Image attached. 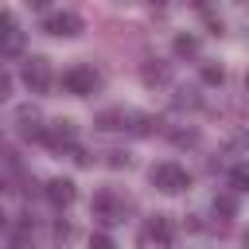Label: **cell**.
I'll return each instance as SVG.
<instances>
[{"label":"cell","mask_w":249,"mask_h":249,"mask_svg":"<svg viewBox=\"0 0 249 249\" xmlns=\"http://www.w3.org/2000/svg\"><path fill=\"white\" fill-rule=\"evenodd\" d=\"M175 51H179V54H195V51H198V39H195V35H179V39H175Z\"/></svg>","instance_id":"obj_9"},{"label":"cell","mask_w":249,"mask_h":249,"mask_svg":"<svg viewBox=\"0 0 249 249\" xmlns=\"http://www.w3.org/2000/svg\"><path fill=\"white\" fill-rule=\"evenodd\" d=\"M233 179H237V183H249V167H237V171H233Z\"/></svg>","instance_id":"obj_15"},{"label":"cell","mask_w":249,"mask_h":249,"mask_svg":"<svg viewBox=\"0 0 249 249\" xmlns=\"http://www.w3.org/2000/svg\"><path fill=\"white\" fill-rule=\"evenodd\" d=\"M39 140H47L51 148H70L74 144V124L70 121H54V124H47L39 132Z\"/></svg>","instance_id":"obj_5"},{"label":"cell","mask_w":249,"mask_h":249,"mask_svg":"<svg viewBox=\"0 0 249 249\" xmlns=\"http://www.w3.org/2000/svg\"><path fill=\"white\" fill-rule=\"evenodd\" d=\"M148 233H152V237H160V241H167V237H171V226H167L163 218H156V222L148 226Z\"/></svg>","instance_id":"obj_10"},{"label":"cell","mask_w":249,"mask_h":249,"mask_svg":"<svg viewBox=\"0 0 249 249\" xmlns=\"http://www.w3.org/2000/svg\"><path fill=\"white\" fill-rule=\"evenodd\" d=\"M241 245H245V249H249V230H245V237H241Z\"/></svg>","instance_id":"obj_16"},{"label":"cell","mask_w":249,"mask_h":249,"mask_svg":"<svg viewBox=\"0 0 249 249\" xmlns=\"http://www.w3.org/2000/svg\"><path fill=\"white\" fill-rule=\"evenodd\" d=\"M23 51V31L16 27V19L8 12H0V54L4 58H16Z\"/></svg>","instance_id":"obj_3"},{"label":"cell","mask_w":249,"mask_h":249,"mask_svg":"<svg viewBox=\"0 0 249 249\" xmlns=\"http://www.w3.org/2000/svg\"><path fill=\"white\" fill-rule=\"evenodd\" d=\"M8 93H12V78H8V74H4V70H0V101H4V97H8Z\"/></svg>","instance_id":"obj_14"},{"label":"cell","mask_w":249,"mask_h":249,"mask_svg":"<svg viewBox=\"0 0 249 249\" xmlns=\"http://www.w3.org/2000/svg\"><path fill=\"white\" fill-rule=\"evenodd\" d=\"M0 230H4V214H0Z\"/></svg>","instance_id":"obj_17"},{"label":"cell","mask_w":249,"mask_h":249,"mask_svg":"<svg viewBox=\"0 0 249 249\" xmlns=\"http://www.w3.org/2000/svg\"><path fill=\"white\" fill-rule=\"evenodd\" d=\"M47 198H51L54 206H70V202H74V183H70V179H51V183H47Z\"/></svg>","instance_id":"obj_7"},{"label":"cell","mask_w":249,"mask_h":249,"mask_svg":"<svg viewBox=\"0 0 249 249\" xmlns=\"http://www.w3.org/2000/svg\"><path fill=\"white\" fill-rule=\"evenodd\" d=\"M62 86H66L70 93L86 97V93H93V89L101 86V78H97V70H93V66H74V70H66V74H62Z\"/></svg>","instance_id":"obj_2"},{"label":"cell","mask_w":249,"mask_h":249,"mask_svg":"<svg viewBox=\"0 0 249 249\" xmlns=\"http://www.w3.org/2000/svg\"><path fill=\"white\" fill-rule=\"evenodd\" d=\"M152 183H156L160 191L175 195V191L191 187V175H187V171H183L179 163H156V167H152Z\"/></svg>","instance_id":"obj_1"},{"label":"cell","mask_w":249,"mask_h":249,"mask_svg":"<svg viewBox=\"0 0 249 249\" xmlns=\"http://www.w3.org/2000/svg\"><path fill=\"white\" fill-rule=\"evenodd\" d=\"M23 82H27V89H31V93H43V89L51 86V70H47V58H31V62L23 66Z\"/></svg>","instance_id":"obj_4"},{"label":"cell","mask_w":249,"mask_h":249,"mask_svg":"<svg viewBox=\"0 0 249 249\" xmlns=\"http://www.w3.org/2000/svg\"><path fill=\"white\" fill-rule=\"evenodd\" d=\"M47 31L51 35H78L82 31V19L74 12H54V16H47Z\"/></svg>","instance_id":"obj_6"},{"label":"cell","mask_w":249,"mask_h":249,"mask_svg":"<svg viewBox=\"0 0 249 249\" xmlns=\"http://www.w3.org/2000/svg\"><path fill=\"white\" fill-rule=\"evenodd\" d=\"M89 249H113V241L105 233H97V237H89Z\"/></svg>","instance_id":"obj_13"},{"label":"cell","mask_w":249,"mask_h":249,"mask_svg":"<svg viewBox=\"0 0 249 249\" xmlns=\"http://www.w3.org/2000/svg\"><path fill=\"white\" fill-rule=\"evenodd\" d=\"M245 89H249V78H245Z\"/></svg>","instance_id":"obj_18"},{"label":"cell","mask_w":249,"mask_h":249,"mask_svg":"<svg viewBox=\"0 0 249 249\" xmlns=\"http://www.w3.org/2000/svg\"><path fill=\"white\" fill-rule=\"evenodd\" d=\"M0 191H4V179H0Z\"/></svg>","instance_id":"obj_19"},{"label":"cell","mask_w":249,"mask_h":249,"mask_svg":"<svg viewBox=\"0 0 249 249\" xmlns=\"http://www.w3.org/2000/svg\"><path fill=\"white\" fill-rule=\"evenodd\" d=\"M214 210H218V214H233V210H237L233 195H222V198H214Z\"/></svg>","instance_id":"obj_11"},{"label":"cell","mask_w":249,"mask_h":249,"mask_svg":"<svg viewBox=\"0 0 249 249\" xmlns=\"http://www.w3.org/2000/svg\"><path fill=\"white\" fill-rule=\"evenodd\" d=\"M202 78L206 82H222V66H202Z\"/></svg>","instance_id":"obj_12"},{"label":"cell","mask_w":249,"mask_h":249,"mask_svg":"<svg viewBox=\"0 0 249 249\" xmlns=\"http://www.w3.org/2000/svg\"><path fill=\"white\" fill-rule=\"evenodd\" d=\"M97 128H105V132L124 128V113H121V109H105V113H97Z\"/></svg>","instance_id":"obj_8"}]
</instances>
